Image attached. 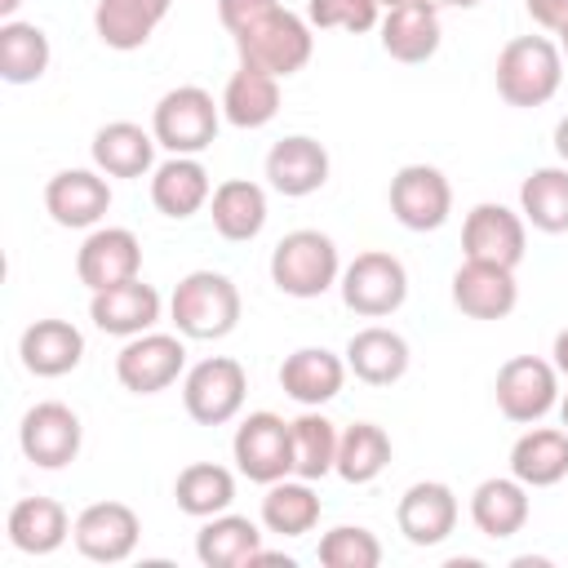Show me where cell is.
<instances>
[{"instance_id":"cell-32","label":"cell","mask_w":568,"mask_h":568,"mask_svg":"<svg viewBox=\"0 0 568 568\" xmlns=\"http://www.w3.org/2000/svg\"><path fill=\"white\" fill-rule=\"evenodd\" d=\"M71 524H75V519H71L67 506L53 501V497H22V501H13L9 519H4L9 541H13V550H22V555H53V550L71 537Z\"/></svg>"},{"instance_id":"cell-16","label":"cell","mask_w":568,"mask_h":568,"mask_svg":"<svg viewBox=\"0 0 568 568\" xmlns=\"http://www.w3.org/2000/svg\"><path fill=\"white\" fill-rule=\"evenodd\" d=\"M111 209V182L102 169H62L44 182V213L67 231H93Z\"/></svg>"},{"instance_id":"cell-6","label":"cell","mask_w":568,"mask_h":568,"mask_svg":"<svg viewBox=\"0 0 568 568\" xmlns=\"http://www.w3.org/2000/svg\"><path fill=\"white\" fill-rule=\"evenodd\" d=\"M337 288H342L346 311H355L364 320H386L408 297V271H404V262L395 253L364 248V253H355V262L342 266Z\"/></svg>"},{"instance_id":"cell-20","label":"cell","mask_w":568,"mask_h":568,"mask_svg":"<svg viewBox=\"0 0 568 568\" xmlns=\"http://www.w3.org/2000/svg\"><path fill=\"white\" fill-rule=\"evenodd\" d=\"M160 311H164V302L142 275L124 280V284H111V288H98L89 297V320L111 337H138V333L155 328Z\"/></svg>"},{"instance_id":"cell-9","label":"cell","mask_w":568,"mask_h":568,"mask_svg":"<svg viewBox=\"0 0 568 568\" xmlns=\"http://www.w3.org/2000/svg\"><path fill=\"white\" fill-rule=\"evenodd\" d=\"M182 373H186L182 333H155V328H146L138 337H124V346L115 355V377L133 395H160Z\"/></svg>"},{"instance_id":"cell-48","label":"cell","mask_w":568,"mask_h":568,"mask_svg":"<svg viewBox=\"0 0 568 568\" xmlns=\"http://www.w3.org/2000/svg\"><path fill=\"white\" fill-rule=\"evenodd\" d=\"M559 422H564V430H568V395L559 399Z\"/></svg>"},{"instance_id":"cell-28","label":"cell","mask_w":568,"mask_h":568,"mask_svg":"<svg viewBox=\"0 0 568 568\" xmlns=\"http://www.w3.org/2000/svg\"><path fill=\"white\" fill-rule=\"evenodd\" d=\"M155 133L133 120H111L93 133V169L106 178H146L155 169Z\"/></svg>"},{"instance_id":"cell-29","label":"cell","mask_w":568,"mask_h":568,"mask_svg":"<svg viewBox=\"0 0 568 568\" xmlns=\"http://www.w3.org/2000/svg\"><path fill=\"white\" fill-rule=\"evenodd\" d=\"M262 550V528L248 515H209L204 528L195 532V559L204 568H253Z\"/></svg>"},{"instance_id":"cell-49","label":"cell","mask_w":568,"mask_h":568,"mask_svg":"<svg viewBox=\"0 0 568 568\" xmlns=\"http://www.w3.org/2000/svg\"><path fill=\"white\" fill-rule=\"evenodd\" d=\"M559 53H564V62H568V31L559 36Z\"/></svg>"},{"instance_id":"cell-33","label":"cell","mask_w":568,"mask_h":568,"mask_svg":"<svg viewBox=\"0 0 568 568\" xmlns=\"http://www.w3.org/2000/svg\"><path fill=\"white\" fill-rule=\"evenodd\" d=\"M222 120L235 129H262L280 115V80L253 67H240L222 89Z\"/></svg>"},{"instance_id":"cell-46","label":"cell","mask_w":568,"mask_h":568,"mask_svg":"<svg viewBox=\"0 0 568 568\" xmlns=\"http://www.w3.org/2000/svg\"><path fill=\"white\" fill-rule=\"evenodd\" d=\"M422 4H430L435 13H444V9H475L479 0H422Z\"/></svg>"},{"instance_id":"cell-19","label":"cell","mask_w":568,"mask_h":568,"mask_svg":"<svg viewBox=\"0 0 568 568\" xmlns=\"http://www.w3.org/2000/svg\"><path fill=\"white\" fill-rule=\"evenodd\" d=\"M266 182L284 200L315 195L328 182V151L311 133H288L266 151Z\"/></svg>"},{"instance_id":"cell-27","label":"cell","mask_w":568,"mask_h":568,"mask_svg":"<svg viewBox=\"0 0 568 568\" xmlns=\"http://www.w3.org/2000/svg\"><path fill=\"white\" fill-rule=\"evenodd\" d=\"M169 4L173 0H98L93 4V31H98V40L106 49L133 53L169 18Z\"/></svg>"},{"instance_id":"cell-4","label":"cell","mask_w":568,"mask_h":568,"mask_svg":"<svg viewBox=\"0 0 568 568\" xmlns=\"http://www.w3.org/2000/svg\"><path fill=\"white\" fill-rule=\"evenodd\" d=\"M311 31H315V27H311L306 18H297V13H288V9L280 4L271 18H262L257 27H248V31L235 36L240 67L266 71V75H275V80H288V75H297V71L311 62V53H315V36H311Z\"/></svg>"},{"instance_id":"cell-30","label":"cell","mask_w":568,"mask_h":568,"mask_svg":"<svg viewBox=\"0 0 568 568\" xmlns=\"http://www.w3.org/2000/svg\"><path fill=\"white\" fill-rule=\"evenodd\" d=\"M377 31H382V49H386L395 62H408V67L435 58V49H439V40H444L439 13H435L430 4H422V0H408V4L386 9V18L377 22Z\"/></svg>"},{"instance_id":"cell-5","label":"cell","mask_w":568,"mask_h":568,"mask_svg":"<svg viewBox=\"0 0 568 568\" xmlns=\"http://www.w3.org/2000/svg\"><path fill=\"white\" fill-rule=\"evenodd\" d=\"M217 129H222V102H213V93L200 84L169 89L151 111V133L169 155L209 151L217 142Z\"/></svg>"},{"instance_id":"cell-24","label":"cell","mask_w":568,"mask_h":568,"mask_svg":"<svg viewBox=\"0 0 568 568\" xmlns=\"http://www.w3.org/2000/svg\"><path fill=\"white\" fill-rule=\"evenodd\" d=\"M408 359H413L408 342L386 324H368L346 342V368L364 386H395L408 373Z\"/></svg>"},{"instance_id":"cell-43","label":"cell","mask_w":568,"mask_h":568,"mask_svg":"<svg viewBox=\"0 0 568 568\" xmlns=\"http://www.w3.org/2000/svg\"><path fill=\"white\" fill-rule=\"evenodd\" d=\"M524 9L541 31H550V36L568 31V0H524Z\"/></svg>"},{"instance_id":"cell-14","label":"cell","mask_w":568,"mask_h":568,"mask_svg":"<svg viewBox=\"0 0 568 568\" xmlns=\"http://www.w3.org/2000/svg\"><path fill=\"white\" fill-rule=\"evenodd\" d=\"M390 213L404 231H439L453 213V186L435 164H404L390 178Z\"/></svg>"},{"instance_id":"cell-31","label":"cell","mask_w":568,"mask_h":568,"mask_svg":"<svg viewBox=\"0 0 568 568\" xmlns=\"http://www.w3.org/2000/svg\"><path fill=\"white\" fill-rule=\"evenodd\" d=\"M209 217H213V231L231 244L257 240L266 226V191L248 178H226L209 195Z\"/></svg>"},{"instance_id":"cell-1","label":"cell","mask_w":568,"mask_h":568,"mask_svg":"<svg viewBox=\"0 0 568 568\" xmlns=\"http://www.w3.org/2000/svg\"><path fill=\"white\" fill-rule=\"evenodd\" d=\"M493 80L506 106H546L564 84V53L550 36H515L501 44Z\"/></svg>"},{"instance_id":"cell-39","label":"cell","mask_w":568,"mask_h":568,"mask_svg":"<svg viewBox=\"0 0 568 568\" xmlns=\"http://www.w3.org/2000/svg\"><path fill=\"white\" fill-rule=\"evenodd\" d=\"M390 466V435L377 422H355L337 439V470L346 484H373Z\"/></svg>"},{"instance_id":"cell-13","label":"cell","mask_w":568,"mask_h":568,"mask_svg":"<svg viewBox=\"0 0 568 568\" xmlns=\"http://www.w3.org/2000/svg\"><path fill=\"white\" fill-rule=\"evenodd\" d=\"M138 537H142V519L124 501H93L71 524L75 550L93 564H124L138 550Z\"/></svg>"},{"instance_id":"cell-38","label":"cell","mask_w":568,"mask_h":568,"mask_svg":"<svg viewBox=\"0 0 568 568\" xmlns=\"http://www.w3.org/2000/svg\"><path fill=\"white\" fill-rule=\"evenodd\" d=\"M49 58H53V49H49L44 27L18 22V18L0 22V80H9V84H36L49 71Z\"/></svg>"},{"instance_id":"cell-36","label":"cell","mask_w":568,"mask_h":568,"mask_svg":"<svg viewBox=\"0 0 568 568\" xmlns=\"http://www.w3.org/2000/svg\"><path fill=\"white\" fill-rule=\"evenodd\" d=\"M173 501L182 515L191 519H209V515H222L231 510L235 501V475L217 462H191L178 470L173 479Z\"/></svg>"},{"instance_id":"cell-40","label":"cell","mask_w":568,"mask_h":568,"mask_svg":"<svg viewBox=\"0 0 568 568\" xmlns=\"http://www.w3.org/2000/svg\"><path fill=\"white\" fill-rule=\"evenodd\" d=\"M320 564L324 568H377L382 541L364 524H337L320 537Z\"/></svg>"},{"instance_id":"cell-42","label":"cell","mask_w":568,"mask_h":568,"mask_svg":"<svg viewBox=\"0 0 568 568\" xmlns=\"http://www.w3.org/2000/svg\"><path fill=\"white\" fill-rule=\"evenodd\" d=\"M280 9V0H217V22L231 31V40L248 27H257L262 18H271Z\"/></svg>"},{"instance_id":"cell-44","label":"cell","mask_w":568,"mask_h":568,"mask_svg":"<svg viewBox=\"0 0 568 568\" xmlns=\"http://www.w3.org/2000/svg\"><path fill=\"white\" fill-rule=\"evenodd\" d=\"M550 364H555V373H559V377H568V328H559V333H555Z\"/></svg>"},{"instance_id":"cell-34","label":"cell","mask_w":568,"mask_h":568,"mask_svg":"<svg viewBox=\"0 0 568 568\" xmlns=\"http://www.w3.org/2000/svg\"><path fill=\"white\" fill-rule=\"evenodd\" d=\"M519 213L532 231L568 235V164L532 169L519 182Z\"/></svg>"},{"instance_id":"cell-35","label":"cell","mask_w":568,"mask_h":568,"mask_svg":"<svg viewBox=\"0 0 568 568\" xmlns=\"http://www.w3.org/2000/svg\"><path fill=\"white\" fill-rule=\"evenodd\" d=\"M320 524V497L311 488V479H275L266 484V497H262V528L275 532V537H306L311 528Z\"/></svg>"},{"instance_id":"cell-17","label":"cell","mask_w":568,"mask_h":568,"mask_svg":"<svg viewBox=\"0 0 568 568\" xmlns=\"http://www.w3.org/2000/svg\"><path fill=\"white\" fill-rule=\"evenodd\" d=\"M395 528L408 546H439L457 528V493L444 479H417L395 506Z\"/></svg>"},{"instance_id":"cell-23","label":"cell","mask_w":568,"mask_h":568,"mask_svg":"<svg viewBox=\"0 0 568 568\" xmlns=\"http://www.w3.org/2000/svg\"><path fill=\"white\" fill-rule=\"evenodd\" d=\"M209 195H213V178L200 164V155H169L164 164L151 169V204L173 222L200 213Z\"/></svg>"},{"instance_id":"cell-47","label":"cell","mask_w":568,"mask_h":568,"mask_svg":"<svg viewBox=\"0 0 568 568\" xmlns=\"http://www.w3.org/2000/svg\"><path fill=\"white\" fill-rule=\"evenodd\" d=\"M18 4H22V0H0V22H9V18L18 13Z\"/></svg>"},{"instance_id":"cell-25","label":"cell","mask_w":568,"mask_h":568,"mask_svg":"<svg viewBox=\"0 0 568 568\" xmlns=\"http://www.w3.org/2000/svg\"><path fill=\"white\" fill-rule=\"evenodd\" d=\"M528 484H519L515 475H493V479H479L475 493H470V524L493 537V541H506L515 537L524 524H528Z\"/></svg>"},{"instance_id":"cell-41","label":"cell","mask_w":568,"mask_h":568,"mask_svg":"<svg viewBox=\"0 0 568 568\" xmlns=\"http://www.w3.org/2000/svg\"><path fill=\"white\" fill-rule=\"evenodd\" d=\"M306 22L315 31H351L364 36L382 22L377 0H306Z\"/></svg>"},{"instance_id":"cell-21","label":"cell","mask_w":568,"mask_h":568,"mask_svg":"<svg viewBox=\"0 0 568 568\" xmlns=\"http://www.w3.org/2000/svg\"><path fill=\"white\" fill-rule=\"evenodd\" d=\"M346 355H333L328 346H297L280 364V390L297 399L302 408H320L342 395L346 386Z\"/></svg>"},{"instance_id":"cell-37","label":"cell","mask_w":568,"mask_h":568,"mask_svg":"<svg viewBox=\"0 0 568 568\" xmlns=\"http://www.w3.org/2000/svg\"><path fill=\"white\" fill-rule=\"evenodd\" d=\"M293 475L297 479H324L337 470V439L342 430L320 413V408H302L293 422Z\"/></svg>"},{"instance_id":"cell-45","label":"cell","mask_w":568,"mask_h":568,"mask_svg":"<svg viewBox=\"0 0 568 568\" xmlns=\"http://www.w3.org/2000/svg\"><path fill=\"white\" fill-rule=\"evenodd\" d=\"M555 155H559V160L568 164V115H564V120L555 124Z\"/></svg>"},{"instance_id":"cell-2","label":"cell","mask_w":568,"mask_h":568,"mask_svg":"<svg viewBox=\"0 0 568 568\" xmlns=\"http://www.w3.org/2000/svg\"><path fill=\"white\" fill-rule=\"evenodd\" d=\"M169 320L191 342H217L240 324V288L222 271H191L169 297Z\"/></svg>"},{"instance_id":"cell-7","label":"cell","mask_w":568,"mask_h":568,"mask_svg":"<svg viewBox=\"0 0 568 568\" xmlns=\"http://www.w3.org/2000/svg\"><path fill=\"white\" fill-rule=\"evenodd\" d=\"M248 395V373L231 355H209L182 373V404L186 417L200 426H226L240 417Z\"/></svg>"},{"instance_id":"cell-26","label":"cell","mask_w":568,"mask_h":568,"mask_svg":"<svg viewBox=\"0 0 568 568\" xmlns=\"http://www.w3.org/2000/svg\"><path fill=\"white\" fill-rule=\"evenodd\" d=\"M510 475L528 488H555L568 479V430L564 426H528L510 444Z\"/></svg>"},{"instance_id":"cell-8","label":"cell","mask_w":568,"mask_h":568,"mask_svg":"<svg viewBox=\"0 0 568 568\" xmlns=\"http://www.w3.org/2000/svg\"><path fill=\"white\" fill-rule=\"evenodd\" d=\"M231 457H235V470L253 484H275L284 475H293V426L280 417V413H248L235 435H231Z\"/></svg>"},{"instance_id":"cell-18","label":"cell","mask_w":568,"mask_h":568,"mask_svg":"<svg viewBox=\"0 0 568 568\" xmlns=\"http://www.w3.org/2000/svg\"><path fill=\"white\" fill-rule=\"evenodd\" d=\"M453 306L470 320H506L519 306V284L510 266L497 262H475L466 257L453 271Z\"/></svg>"},{"instance_id":"cell-50","label":"cell","mask_w":568,"mask_h":568,"mask_svg":"<svg viewBox=\"0 0 568 568\" xmlns=\"http://www.w3.org/2000/svg\"><path fill=\"white\" fill-rule=\"evenodd\" d=\"M382 9H395V4H408V0H377Z\"/></svg>"},{"instance_id":"cell-3","label":"cell","mask_w":568,"mask_h":568,"mask_svg":"<svg viewBox=\"0 0 568 568\" xmlns=\"http://www.w3.org/2000/svg\"><path fill=\"white\" fill-rule=\"evenodd\" d=\"M337 280H342L337 244L315 226H297L271 248V284L284 297L311 302V297H324Z\"/></svg>"},{"instance_id":"cell-22","label":"cell","mask_w":568,"mask_h":568,"mask_svg":"<svg viewBox=\"0 0 568 568\" xmlns=\"http://www.w3.org/2000/svg\"><path fill=\"white\" fill-rule=\"evenodd\" d=\"M18 355L31 377H67L84 359V333L71 320H36L22 328Z\"/></svg>"},{"instance_id":"cell-12","label":"cell","mask_w":568,"mask_h":568,"mask_svg":"<svg viewBox=\"0 0 568 568\" xmlns=\"http://www.w3.org/2000/svg\"><path fill=\"white\" fill-rule=\"evenodd\" d=\"M462 253L475 257V262H497V266H519L524 253H528V222L524 213L497 204V200H484L466 213L462 222Z\"/></svg>"},{"instance_id":"cell-10","label":"cell","mask_w":568,"mask_h":568,"mask_svg":"<svg viewBox=\"0 0 568 568\" xmlns=\"http://www.w3.org/2000/svg\"><path fill=\"white\" fill-rule=\"evenodd\" d=\"M493 395H497V408H501L506 422L532 426L559 404V373L541 355H510L497 368Z\"/></svg>"},{"instance_id":"cell-11","label":"cell","mask_w":568,"mask_h":568,"mask_svg":"<svg viewBox=\"0 0 568 568\" xmlns=\"http://www.w3.org/2000/svg\"><path fill=\"white\" fill-rule=\"evenodd\" d=\"M80 444H84V426L75 417V408L58 404V399H40L22 413V426H18V448L31 466L40 470H62L80 457Z\"/></svg>"},{"instance_id":"cell-15","label":"cell","mask_w":568,"mask_h":568,"mask_svg":"<svg viewBox=\"0 0 568 568\" xmlns=\"http://www.w3.org/2000/svg\"><path fill=\"white\" fill-rule=\"evenodd\" d=\"M75 275L89 293L142 275V240L129 226H93L75 248Z\"/></svg>"}]
</instances>
